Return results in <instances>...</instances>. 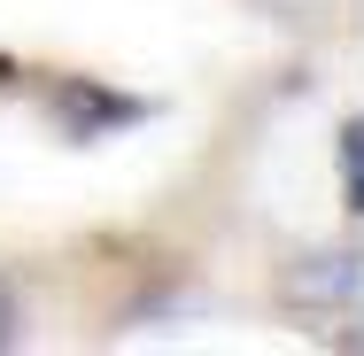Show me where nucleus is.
<instances>
[{"label":"nucleus","mask_w":364,"mask_h":356,"mask_svg":"<svg viewBox=\"0 0 364 356\" xmlns=\"http://www.w3.org/2000/svg\"><path fill=\"white\" fill-rule=\"evenodd\" d=\"M341 163H349V210L364 217V117L341 124Z\"/></svg>","instance_id":"7ed1b4c3"},{"label":"nucleus","mask_w":364,"mask_h":356,"mask_svg":"<svg viewBox=\"0 0 364 356\" xmlns=\"http://www.w3.org/2000/svg\"><path fill=\"white\" fill-rule=\"evenodd\" d=\"M63 117H70L77 140H93V132H109V124H132L140 117V101H124V93H101V85H63V101H55Z\"/></svg>","instance_id":"f03ea898"},{"label":"nucleus","mask_w":364,"mask_h":356,"mask_svg":"<svg viewBox=\"0 0 364 356\" xmlns=\"http://www.w3.org/2000/svg\"><path fill=\"white\" fill-rule=\"evenodd\" d=\"M279 302L310 310V318H364V248H333V256H302L279 271Z\"/></svg>","instance_id":"f257e3e1"},{"label":"nucleus","mask_w":364,"mask_h":356,"mask_svg":"<svg viewBox=\"0 0 364 356\" xmlns=\"http://www.w3.org/2000/svg\"><path fill=\"white\" fill-rule=\"evenodd\" d=\"M8 341H16V294L0 286V349H8Z\"/></svg>","instance_id":"20e7f679"}]
</instances>
